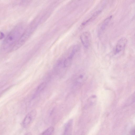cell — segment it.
I'll use <instances>...</instances> for the list:
<instances>
[{
    "label": "cell",
    "mask_w": 135,
    "mask_h": 135,
    "mask_svg": "<svg viewBox=\"0 0 135 135\" xmlns=\"http://www.w3.org/2000/svg\"><path fill=\"white\" fill-rule=\"evenodd\" d=\"M22 29V27L19 25L9 33L3 43L2 47L3 49L7 50L13 47L21 36Z\"/></svg>",
    "instance_id": "obj_1"
},
{
    "label": "cell",
    "mask_w": 135,
    "mask_h": 135,
    "mask_svg": "<svg viewBox=\"0 0 135 135\" xmlns=\"http://www.w3.org/2000/svg\"><path fill=\"white\" fill-rule=\"evenodd\" d=\"M31 25L21 35L18 41L12 48L11 50H16L21 47L26 41L33 31V27Z\"/></svg>",
    "instance_id": "obj_2"
},
{
    "label": "cell",
    "mask_w": 135,
    "mask_h": 135,
    "mask_svg": "<svg viewBox=\"0 0 135 135\" xmlns=\"http://www.w3.org/2000/svg\"><path fill=\"white\" fill-rule=\"evenodd\" d=\"M36 115V111L33 110L29 112L24 118L22 125L24 127H28L35 119Z\"/></svg>",
    "instance_id": "obj_3"
},
{
    "label": "cell",
    "mask_w": 135,
    "mask_h": 135,
    "mask_svg": "<svg viewBox=\"0 0 135 135\" xmlns=\"http://www.w3.org/2000/svg\"><path fill=\"white\" fill-rule=\"evenodd\" d=\"M80 38L84 47L86 48H88L89 46L91 41L90 33L88 31L84 32L81 35Z\"/></svg>",
    "instance_id": "obj_4"
},
{
    "label": "cell",
    "mask_w": 135,
    "mask_h": 135,
    "mask_svg": "<svg viewBox=\"0 0 135 135\" xmlns=\"http://www.w3.org/2000/svg\"><path fill=\"white\" fill-rule=\"evenodd\" d=\"M127 42V39L125 37H122L118 41L116 45L114 50L115 54L118 53L125 48Z\"/></svg>",
    "instance_id": "obj_5"
},
{
    "label": "cell",
    "mask_w": 135,
    "mask_h": 135,
    "mask_svg": "<svg viewBox=\"0 0 135 135\" xmlns=\"http://www.w3.org/2000/svg\"><path fill=\"white\" fill-rule=\"evenodd\" d=\"M112 18V16H110L105 19L102 23L98 29V35L99 36L105 30Z\"/></svg>",
    "instance_id": "obj_6"
},
{
    "label": "cell",
    "mask_w": 135,
    "mask_h": 135,
    "mask_svg": "<svg viewBox=\"0 0 135 135\" xmlns=\"http://www.w3.org/2000/svg\"><path fill=\"white\" fill-rule=\"evenodd\" d=\"M73 120H69L65 125L63 135H71L73 128Z\"/></svg>",
    "instance_id": "obj_7"
},
{
    "label": "cell",
    "mask_w": 135,
    "mask_h": 135,
    "mask_svg": "<svg viewBox=\"0 0 135 135\" xmlns=\"http://www.w3.org/2000/svg\"><path fill=\"white\" fill-rule=\"evenodd\" d=\"M101 12V10H99L95 12L89 19L81 23L80 26V28H83L88 23L92 21L99 15Z\"/></svg>",
    "instance_id": "obj_8"
},
{
    "label": "cell",
    "mask_w": 135,
    "mask_h": 135,
    "mask_svg": "<svg viewBox=\"0 0 135 135\" xmlns=\"http://www.w3.org/2000/svg\"><path fill=\"white\" fill-rule=\"evenodd\" d=\"M54 129L53 127H50L44 131L41 135H52L54 132Z\"/></svg>",
    "instance_id": "obj_9"
},
{
    "label": "cell",
    "mask_w": 135,
    "mask_h": 135,
    "mask_svg": "<svg viewBox=\"0 0 135 135\" xmlns=\"http://www.w3.org/2000/svg\"><path fill=\"white\" fill-rule=\"evenodd\" d=\"M72 59L68 57L65 59L64 62V65L65 67H67L69 66L71 64Z\"/></svg>",
    "instance_id": "obj_10"
},
{
    "label": "cell",
    "mask_w": 135,
    "mask_h": 135,
    "mask_svg": "<svg viewBox=\"0 0 135 135\" xmlns=\"http://www.w3.org/2000/svg\"><path fill=\"white\" fill-rule=\"evenodd\" d=\"M46 86V83H43L40 84L38 87L37 91L38 92L40 91L43 90Z\"/></svg>",
    "instance_id": "obj_11"
},
{
    "label": "cell",
    "mask_w": 135,
    "mask_h": 135,
    "mask_svg": "<svg viewBox=\"0 0 135 135\" xmlns=\"http://www.w3.org/2000/svg\"><path fill=\"white\" fill-rule=\"evenodd\" d=\"M4 37V33L1 31H0V40L3 38Z\"/></svg>",
    "instance_id": "obj_12"
},
{
    "label": "cell",
    "mask_w": 135,
    "mask_h": 135,
    "mask_svg": "<svg viewBox=\"0 0 135 135\" xmlns=\"http://www.w3.org/2000/svg\"><path fill=\"white\" fill-rule=\"evenodd\" d=\"M130 135H135V129L134 128H133L131 131L130 133Z\"/></svg>",
    "instance_id": "obj_13"
},
{
    "label": "cell",
    "mask_w": 135,
    "mask_h": 135,
    "mask_svg": "<svg viewBox=\"0 0 135 135\" xmlns=\"http://www.w3.org/2000/svg\"><path fill=\"white\" fill-rule=\"evenodd\" d=\"M25 135H32L31 133L30 132L28 133Z\"/></svg>",
    "instance_id": "obj_14"
}]
</instances>
